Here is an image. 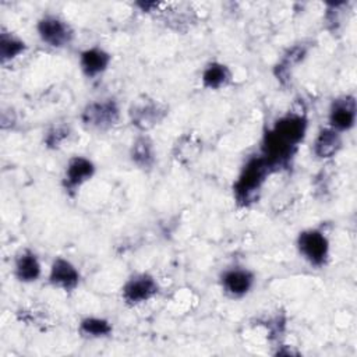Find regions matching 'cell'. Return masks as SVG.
I'll return each mask as SVG.
<instances>
[{"label":"cell","mask_w":357,"mask_h":357,"mask_svg":"<svg viewBox=\"0 0 357 357\" xmlns=\"http://www.w3.org/2000/svg\"><path fill=\"white\" fill-rule=\"evenodd\" d=\"M47 280L54 289L71 293L79 286L81 273L70 259L64 257H56L50 264Z\"/></svg>","instance_id":"obj_11"},{"label":"cell","mask_w":357,"mask_h":357,"mask_svg":"<svg viewBox=\"0 0 357 357\" xmlns=\"http://www.w3.org/2000/svg\"><path fill=\"white\" fill-rule=\"evenodd\" d=\"M78 332L86 339L109 337L113 332V325L109 319L96 315L84 317L78 324Z\"/></svg>","instance_id":"obj_19"},{"label":"cell","mask_w":357,"mask_h":357,"mask_svg":"<svg viewBox=\"0 0 357 357\" xmlns=\"http://www.w3.org/2000/svg\"><path fill=\"white\" fill-rule=\"evenodd\" d=\"M167 110L169 109L163 102L144 95L132 100L128 109V119L138 131L146 132L166 119L169 113Z\"/></svg>","instance_id":"obj_5"},{"label":"cell","mask_w":357,"mask_h":357,"mask_svg":"<svg viewBox=\"0 0 357 357\" xmlns=\"http://www.w3.org/2000/svg\"><path fill=\"white\" fill-rule=\"evenodd\" d=\"M70 134H71V130L68 126L66 124L53 126L46 131L43 137V144L49 149H59L64 144V141L68 139Z\"/></svg>","instance_id":"obj_20"},{"label":"cell","mask_w":357,"mask_h":357,"mask_svg":"<svg viewBox=\"0 0 357 357\" xmlns=\"http://www.w3.org/2000/svg\"><path fill=\"white\" fill-rule=\"evenodd\" d=\"M307 52H308V47L301 43V45H293L283 53L282 59L275 66V77L280 84H284V81L290 78L291 70L294 68V66L300 64L304 60Z\"/></svg>","instance_id":"obj_18"},{"label":"cell","mask_w":357,"mask_h":357,"mask_svg":"<svg viewBox=\"0 0 357 357\" xmlns=\"http://www.w3.org/2000/svg\"><path fill=\"white\" fill-rule=\"evenodd\" d=\"M343 146V134L331 128L329 126L322 127L312 142V153L321 160L332 159L339 153Z\"/></svg>","instance_id":"obj_14"},{"label":"cell","mask_w":357,"mask_h":357,"mask_svg":"<svg viewBox=\"0 0 357 357\" xmlns=\"http://www.w3.org/2000/svg\"><path fill=\"white\" fill-rule=\"evenodd\" d=\"M121 119L120 106L113 98H102L88 102L81 110V123L93 131H107L119 124Z\"/></svg>","instance_id":"obj_3"},{"label":"cell","mask_w":357,"mask_h":357,"mask_svg":"<svg viewBox=\"0 0 357 357\" xmlns=\"http://www.w3.org/2000/svg\"><path fill=\"white\" fill-rule=\"evenodd\" d=\"M36 33L42 43L53 49L67 47L74 39V29L68 21L57 14H43L36 22Z\"/></svg>","instance_id":"obj_6"},{"label":"cell","mask_w":357,"mask_h":357,"mask_svg":"<svg viewBox=\"0 0 357 357\" xmlns=\"http://www.w3.org/2000/svg\"><path fill=\"white\" fill-rule=\"evenodd\" d=\"M296 248L300 257L314 268H324L329 261L331 241L321 229L301 230L296 238Z\"/></svg>","instance_id":"obj_4"},{"label":"cell","mask_w":357,"mask_h":357,"mask_svg":"<svg viewBox=\"0 0 357 357\" xmlns=\"http://www.w3.org/2000/svg\"><path fill=\"white\" fill-rule=\"evenodd\" d=\"M233 79L230 67L222 61H209L205 64L201 73V84L211 91H219L227 86Z\"/></svg>","instance_id":"obj_16"},{"label":"cell","mask_w":357,"mask_h":357,"mask_svg":"<svg viewBox=\"0 0 357 357\" xmlns=\"http://www.w3.org/2000/svg\"><path fill=\"white\" fill-rule=\"evenodd\" d=\"M26 50V43L17 33L1 26L0 29V63L6 66L18 59Z\"/></svg>","instance_id":"obj_17"},{"label":"cell","mask_w":357,"mask_h":357,"mask_svg":"<svg viewBox=\"0 0 357 357\" xmlns=\"http://www.w3.org/2000/svg\"><path fill=\"white\" fill-rule=\"evenodd\" d=\"M121 300L128 307L141 305L159 293V284L148 272H135L121 286Z\"/></svg>","instance_id":"obj_7"},{"label":"cell","mask_w":357,"mask_h":357,"mask_svg":"<svg viewBox=\"0 0 357 357\" xmlns=\"http://www.w3.org/2000/svg\"><path fill=\"white\" fill-rule=\"evenodd\" d=\"M96 173V166L92 159L84 155L71 156L64 167L63 188L67 194L74 195L85 183H88Z\"/></svg>","instance_id":"obj_9"},{"label":"cell","mask_w":357,"mask_h":357,"mask_svg":"<svg viewBox=\"0 0 357 357\" xmlns=\"http://www.w3.org/2000/svg\"><path fill=\"white\" fill-rule=\"evenodd\" d=\"M308 120L301 109L290 110L280 116L264 134L261 155L275 172L286 167L307 134Z\"/></svg>","instance_id":"obj_1"},{"label":"cell","mask_w":357,"mask_h":357,"mask_svg":"<svg viewBox=\"0 0 357 357\" xmlns=\"http://www.w3.org/2000/svg\"><path fill=\"white\" fill-rule=\"evenodd\" d=\"M110 63L112 54L100 46H89L78 56L79 70L89 79H95L102 75L109 68Z\"/></svg>","instance_id":"obj_12"},{"label":"cell","mask_w":357,"mask_h":357,"mask_svg":"<svg viewBox=\"0 0 357 357\" xmlns=\"http://www.w3.org/2000/svg\"><path fill=\"white\" fill-rule=\"evenodd\" d=\"M357 120V100L351 93H343L331 102L328 126L340 134L350 131Z\"/></svg>","instance_id":"obj_8"},{"label":"cell","mask_w":357,"mask_h":357,"mask_svg":"<svg viewBox=\"0 0 357 357\" xmlns=\"http://www.w3.org/2000/svg\"><path fill=\"white\" fill-rule=\"evenodd\" d=\"M14 278L20 283H35L42 276V264L38 254L31 248H22L14 258Z\"/></svg>","instance_id":"obj_13"},{"label":"cell","mask_w":357,"mask_h":357,"mask_svg":"<svg viewBox=\"0 0 357 357\" xmlns=\"http://www.w3.org/2000/svg\"><path fill=\"white\" fill-rule=\"evenodd\" d=\"M130 160L141 170H149L156 162V148L149 135L141 132L130 146Z\"/></svg>","instance_id":"obj_15"},{"label":"cell","mask_w":357,"mask_h":357,"mask_svg":"<svg viewBox=\"0 0 357 357\" xmlns=\"http://www.w3.org/2000/svg\"><path fill=\"white\" fill-rule=\"evenodd\" d=\"M219 283L223 293L230 298H243L252 290L255 273L245 266H230L220 273Z\"/></svg>","instance_id":"obj_10"},{"label":"cell","mask_w":357,"mask_h":357,"mask_svg":"<svg viewBox=\"0 0 357 357\" xmlns=\"http://www.w3.org/2000/svg\"><path fill=\"white\" fill-rule=\"evenodd\" d=\"M273 172L272 166L261 153L251 156L241 167L233 184V197L237 205L248 208L257 202L266 178Z\"/></svg>","instance_id":"obj_2"}]
</instances>
